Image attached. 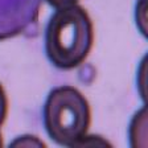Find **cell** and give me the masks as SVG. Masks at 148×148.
Wrapping results in <instances>:
<instances>
[{"mask_svg":"<svg viewBox=\"0 0 148 148\" xmlns=\"http://www.w3.org/2000/svg\"><path fill=\"white\" fill-rule=\"evenodd\" d=\"M136 20L143 34H145V0H140L136 7Z\"/></svg>","mask_w":148,"mask_h":148,"instance_id":"obj_6","label":"cell"},{"mask_svg":"<svg viewBox=\"0 0 148 148\" xmlns=\"http://www.w3.org/2000/svg\"><path fill=\"white\" fill-rule=\"evenodd\" d=\"M12 147H45V143L38 140V138L31 135H25L21 138H17L15 142L11 143Z\"/></svg>","mask_w":148,"mask_h":148,"instance_id":"obj_4","label":"cell"},{"mask_svg":"<svg viewBox=\"0 0 148 148\" xmlns=\"http://www.w3.org/2000/svg\"><path fill=\"white\" fill-rule=\"evenodd\" d=\"M7 112H8V99H7V94L4 91L3 85L0 83V127L5 120Z\"/></svg>","mask_w":148,"mask_h":148,"instance_id":"obj_5","label":"cell"},{"mask_svg":"<svg viewBox=\"0 0 148 148\" xmlns=\"http://www.w3.org/2000/svg\"><path fill=\"white\" fill-rule=\"evenodd\" d=\"M46 1H48L52 7H54V8L61 9V8H66V7L77 4L78 0H46Z\"/></svg>","mask_w":148,"mask_h":148,"instance_id":"obj_7","label":"cell"},{"mask_svg":"<svg viewBox=\"0 0 148 148\" xmlns=\"http://www.w3.org/2000/svg\"><path fill=\"white\" fill-rule=\"evenodd\" d=\"M3 145V142H1V134H0V147Z\"/></svg>","mask_w":148,"mask_h":148,"instance_id":"obj_8","label":"cell"},{"mask_svg":"<svg viewBox=\"0 0 148 148\" xmlns=\"http://www.w3.org/2000/svg\"><path fill=\"white\" fill-rule=\"evenodd\" d=\"M46 132L61 145L75 147L87 135L91 110L87 99L73 86H60L50 91L44 106Z\"/></svg>","mask_w":148,"mask_h":148,"instance_id":"obj_2","label":"cell"},{"mask_svg":"<svg viewBox=\"0 0 148 148\" xmlns=\"http://www.w3.org/2000/svg\"><path fill=\"white\" fill-rule=\"evenodd\" d=\"M94 42V27L87 11L74 4L57 9L45 33L48 58L60 69H74L87 58Z\"/></svg>","mask_w":148,"mask_h":148,"instance_id":"obj_1","label":"cell"},{"mask_svg":"<svg viewBox=\"0 0 148 148\" xmlns=\"http://www.w3.org/2000/svg\"><path fill=\"white\" fill-rule=\"evenodd\" d=\"M147 108L143 107L135 115L131 127H130V136H131V145L132 147H144L145 136H147Z\"/></svg>","mask_w":148,"mask_h":148,"instance_id":"obj_3","label":"cell"}]
</instances>
